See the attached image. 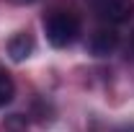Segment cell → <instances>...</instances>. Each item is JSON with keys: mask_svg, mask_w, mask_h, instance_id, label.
<instances>
[{"mask_svg": "<svg viewBox=\"0 0 134 132\" xmlns=\"http://www.w3.org/2000/svg\"><path fill=\"white\" fill-rule=\"evenodd\" d=\"M44 31L52 47L65 49L80 34V18L72 11H52L49 16H44Z\"/></svg>", "mask_w": 134, "mask_h": 132, "instance_id": "cell-1", "label": "cell"}, {"mask_svg": "<svg viewBox=\"0 0 134 132\" xmlns=\"http://www.w3.org/2000/svg\"><path fill=\"white\" fill-rule=\"evenodd\" d=\"M96 11L106 23H124L134 16V0H96Z\"/></svg>", "mask_w": 134, "mask_h": 132, "instance_id": "cell-2", "label": "cell"}, {"mask_svg": "<svg viewBox=\"0 0 134 132\" xmlns=\"http://www.w3.org/2000/svg\"><path fill=\"white\" fill-rule=\"evenodd\" d=\"M116 47H119V34L114 29H98V31L90 36V42H88V49L93 52L96 57H106V54H111Z\"/></svg>", "mask_w": 134, "mask_h": 132, "instance_id": "cell-3", "label": "cell"}, {"mask_svg": "<svg viewBox=\"0 0 134 132\" xmlns=\"http://www.w3.org/2000/svg\"><path fill=\"white\" fill-rule=\"evenodd\" d=\"M34 47H36L34 36H31L29 31H21V34H16V36L8 42V54H10L16 62H23L26 57H31Z\"/></svg>", "mask_w": 134, "mask_h": 132, "instance_id": "cell-4", "label": "cell"}, {"mask_svg": "<svg viewBox=\"0 0 134 132\" xmlns=\"http://www.w3.org/2000/svg\"><path fill=\"white\" fill-rule=\"evenodd\" d=\"M16 96V85H13V78L8 75V70H3L0 67V109L3 106H8L10 101Z\"/></svg>", "mask_w": 134, "mask_h": 132, "instance_id": "cell-5", "label": "cell"}]
</instances>
